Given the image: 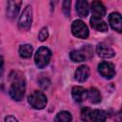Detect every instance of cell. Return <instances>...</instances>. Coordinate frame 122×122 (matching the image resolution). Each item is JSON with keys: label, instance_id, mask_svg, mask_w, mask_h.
Returning a JSON list of instances; mask_svg holds the SVG:
<instances>
[{"label": "cell", "instance_id": "6", "mask_svg": "<svg viewBox=\"0 0 122 122\" xmlns=\"http://www.w3.org/2000/svg\"><path fill=\"white\" fill-rule=\"evenodd\" d=\"M98 71L106 79H111L115 74L114 66L110 62H101L98 65Z\"/></svg>", "mask_w": 122, "mask_h": 122}, {"label": "cell", "instance_id": "4", "mask_svg": "<svg viewBox=\"0 0 122 122\" xmlns=\"http://www.w3.org/2000/svg\"><path fill=\"white\" fill-rule=\"evenodd\" d=\"M31 21H32V10L30 5L26 6V8L23 10L19 21H18V27L21 30L27 31L30 30L31 26Z\"/></svg>", "mask_w": 122, "mask_h": 122}, {"label": "cell", "instance_id": "12", "mask_svg": "<svg viewBox=\"0 0 122 122\" xmlns=\"http://www.w3.org/2000/svg\"><path fill=\"white\" fill-rule=\"evenodd\" d=\"M89 75H90V69L86 65H82V66L78 67L74 73V77L78 82L86 81L88 79Z\"/></svg>", "mask_w": 122, "mask_h": 122}, {"label": "cell", "instance_id": "15", "mask_svg": "<svg viewBox=\"0 0 122 122\" xmlns=\"http://www.w3.org/2000/svg\"><path fill=\"white\" fill-rule=\"evenodd\" d=\"M87 97L93 104H97L101 101V94L99 91L94 87H92L89 90V92H87Z\"/></svg>", "mask_w": 122, "mask_h": 122}, {"label": "cell", "instance_id": "20", "mask_svg": "<svg viewBox=\"0 0 122 122\" xmlns=\"http://www.w3.org/2000/svg\"><path fill=\"white\" fill-rule=\"evenodd\" d=\"M92 110L89 107H84L82 110H81V114H80V117L83 121H90L91 120V114H92Z\"/></svg>", "mask_w": 122, "mask_h": 122}, {"label": "cell", "instance_id": "8", "mask_svg": "<svg viewBox=\"0 0 122 122\" xmlns=\"http://www.w3.org/2000/svg\"><path fill=\"white\" fill-rule=\"evenodd\" d=\"M21 6V2L20 1H8V5H7V17L10 18V20L14 19L19 11Z\"/></svg>", "mask_w": 122, "mask_h": 122}, {"label": "cell", "instance_id": "16", "mask_svg": "<svg viewBox=\"0 0 122 122\" xmlns=\"http://www.w3.org/2000/svg\"><path fill=\"white\" fill-rule=\"evenodd\" d=\"M92 122H105L106 121V113L102 110H93L91 114Z\"/></svg>", "mask_w": 122, "mask_h": 122}, {"label": "cell", "instance_id": "9", "mask_svg": "<svg viewBox=\"0 0 122 122\" xmlns=\"http://www.w3.org/2000/svg\"><path fill=\"white\" fill-rule=\"evenodd\" d=\"M109 23L114 30H116L117 32H121V30H122V18H121L120 13L112 12L109 15Z\"/></svg>", "mask_w": 122, "mask_h": 122}, {"label": "cell", "instance_id": "7", "mask_svg": "<svg viewBox=\"0 0 122 122\" xmlns=\"http://www.w3.org/2000/svg\"><path fill=\"white\" fill-rule=\"evenodd\" d=\"M96 53L102 58H111L115 55V51L104 43H100L96 46Z\"/></svg>", "mask_w": 122, "mask_h": 122}, {"label": "cell", "instance_id": "22", "mask_svg": "<svg viewBox=\"0 0 122 122\" xmlns=\"http://www.w3.org/2000/svg\"><path fill=\"white\" fill-rule=\"evenodd\" d=\"M48 37H49V31H48V29H47V28H43V29H41V30H40L39 33H38V39H39L40 41H45Z\"/></svg>", "mask_w": 122, "mask_h": 122}, {"label": "cell", "instance_id": "2", "mask_svg": "<svg viewBox=\"0 0 122 122\" xmlns=\"http://www.w3.org/2000/svg\"><path fill=\"white\" fill-rule=\"evenodd\" d=\"M51 51L46 47H40L34 54V62L38 69H44L50 63Z\"/></svg>", "mask_w": 122, "mask_h": 122}, {"label": "cell", "instance_id": "18", "mask_svg": "<svg viewBox=\"0 0 122 122\" xmlns=\"http://www.w3.org/2000/svg\"><path fill=\"white\" fill-rule=\"evenodd\" d=\"M71 114L69 112L63 111L57 113V115L55 116L54 122H71Z\"/></svg>", "mask_w": 122, "mask_h": 122}, {"label": "cell", "instance_id": "17", "mask_svg": "<svg viewBox=\"0 0 122 122\" xmlns=\"http://www.w3.org/2000/svg\"><path fill=\"white\" fill-rule=\"evenodd\" d=\"M32 51H33V48L31 45H30V44L21 45L19 48V55L23 58H29L31 56Z\"/></svg>", "mask_w": 122, "mask_h": 122}, {"label": "cell", "instance_id": "13", "mask_svg": "<svg viewBox=\"0 0 122 122\" xmlns=\"http://www.w3.org/2000/svg\"><path fill=\"white\" fill-rule=\"evenodd\" d=\"M71 95L75 102L80 103L87 97V90L80 86L73 87L72 91H71Z\"/></svg>", "mask_w": 122, "mask_h": 122}, {"label": "cell", "instance_id": "21", "mask_svg": "<svg viewBox=\"0 0 122 122\" xmlns=\"http://www.w3.org/2000/svg\"><path fill=\"white\" fill-rule=\"evenodd\" d=\"M62 7H63V12L64 14L66 15V17H69L70 16V13H71V1L70 0H65L63 1L62 3Z\"/></svg>", "mask_w": 122, "mask_h": 122}, {"label": "cell", "instance_id": "19", "mask_svg": "<svg viewBox=\"0 0 122 122\" xmlns=\"http://www.w3.org/2000/svg\"><path fill=\"white\" fill-rule=\"evenodd\" d=\"M70 57L73 62L78 63V62H82L86 60V53L82 52L81 51H73L71 52Z\"/></svg>", "mask_w": 122, "mask_h": 122}, {"label": "cell", "instance_id": "10", "mask_svg": "<svg viewBox=\"0 0 122 122\" xmlns=\"http://www.w3.org/2000/svg\"><path fill=\"white\" fill-rule=\"evenodd\" d=\"M91 10L92 12V16L95 17H103L106 14V8L100 1H93L91 5Z\"/></svg>", "mask_w": 122, "mask_h": 122}, {"label": "cell", "instance_id": "24", "mask_svg": "<svg viewBox=\"0 0 122 122\" xmlns=\"http://www.w3.org/2000/svg\"><path fill=\"white\" fill-rule=\"evenodd\" d=\"M5 122H18V120L13 115H8L5 117Z\"/></svg>", "mask_w": 122, "mask_h": 122}, {"label": "cell", "instance_id": "11", "mask_svg": "<svg viewBox=\"0 0 122 122\" xmlns=\"http://www.w3.org/2000/svg\"><path fill=\"white\" fill-rule=\"evenodd\" d=\"M90 22H91L92 28L94 29V30H98V31L105 32V31L108 30V25H107V23L104 20H102L101 18H99V17L92 16Z\"/></svg>", "mask_w": 122, "mask_h": 122}, {"label": "cell", "instance_id": "25", "mask_svg": "<svg viewBox=\"0 0 122 122\" xmlns=\"http://www.w3.org/2000/svg\"><path fill=\"white\" fill-rule=\"evenodd\" d=\"M3 73H4V60L3 57L0 56V77L3 76Z\"/></svg>", "mask_w": 122, "mask_h": 122}, {"label": "cell", "instance_id": "14", "mask_svg": "<svg viewBox=\"0 0 122 122\" xmlns=\"http://www.w3.org/2000/svg\"><path fill=\"white\" fill-rule=\"evenodd\" d=\"M75 9L77 11V14L80 17H87L89 14V4L85 0H78L76 1Z\"/></svg>", "mask_w": 122, "mask_h": 122}, {"label": "cell", "instance_id": "1", "mask_svg": "<svg viewBox=\"0 0 122 122\" xmlns=\"http://www.w3.org/2000/svg\"><path fill=\"white\" fill-rule=\"evenodd\" d=\"M25 91H26V82L24 77L22 75L13 76L11 80V84L9 89L10 96L15 101H20L25 94Z\"/></svg>", "mask_w": 122, "mask_h": 122}, {"label": "cell", "instance_id": "5", "mask_svg": "<svg viewBox=\"0 0 122 122\" xmlns=\"http://www.w3.org/2000/svg\"><path fill=\"white\" fill-rule=\"evenodd\" d=\"M71 32L75 37L86 39L89 36V29L81 20H74L71 24Z\"/></svg>", "mask_w": 122, "mask_h": 122}, {"label": "cell", "instance_id": "3", "mask_svg": "<svg viewBox=\"0 0 122 122\" xmlns=\"http://www.w3.org/2000/svg\"><path fill=\"white\" fill-rule=\"evenodd\" d=\"M28 102L29 104L36 110H42L46 107L48 100L46 95L39 91H34L29 97H28Z\"/></svg>", "mask_w": 122, "mask_h": 122}, {"label": "cell", "instance_id": "23", "mask_svg": "<svg viewBox=\"0 0 122 122\" xmlns=\"http://www.w3.org/2000/svg\"><path fill=\"white\" fill-rule=\"evenodd\" d=\"M39 84H40V87H41L42 89H47V88L50 86V80L47 79V78L40 79V80H39Z\"/></svg>", "mask_w": 122, "mask_h": 122}]
</instances>
